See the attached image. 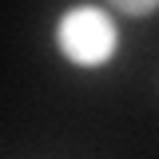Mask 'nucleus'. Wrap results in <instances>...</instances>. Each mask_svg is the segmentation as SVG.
<instances>
[{
    "instance_id": "1",
    "label": "nucleus",
    "mask_w": 159,
    "mask_h": 159,
    "mask_svg": "<svg viewBox=\"0 0 159 159\" xmlns=\"http://www.w3.org/2000/svg\"><path fill=\"white\" fill-rule=\"evenodd\" d=\"M56 48L64 60L76 68H103L119 52V28L96 4H76L68 8L56 24Z\"/></svg>"
},
{
    "instance_id": "2",
    "label": "nucleus",
    "mask_w": 159,
    "mask_h": 159,
    "mask_svg": "<svg viewBox=\"0 0 159 159\" xmlns=\"http://www.w3.org/2000/svg\"><path fill=\"white\" fill-rule=\"evenodd\" d=\"M116 12H123V16H151V12H159V0H107Z\"/></svg>"
}]
</instances>
